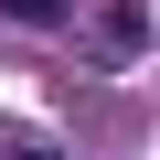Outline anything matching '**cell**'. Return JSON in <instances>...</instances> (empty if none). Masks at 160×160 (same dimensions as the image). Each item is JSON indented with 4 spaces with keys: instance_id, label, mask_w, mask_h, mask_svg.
<instances>
[{
    "instance_id": "6da1fadb",
    "label": "cell",
    "mask_w": 160,
    "mask_h": 160,
    "mask_svg": "<svg viewBox=\"0 0 160 160\" xmlns=\"http://www.w3.org/2000/svg\"><path fill=\"white\" fill-rule=\"evenodd\" d=\"M86 53H96V64H139V53H149V22H139V11H107V22L86 32Z\"/></svg>"
},
{
    "instance_id": "7a4b0ae2",
    "label": "cell",
    "mask_w": 160,
    "mask_h": 160,
    "mask_svg": "<svg viewBox=\"0 0 160 160\" xmlns=\"http://www.w3.org/2000/svg\"><path fill=\"white\" fill-rule=\"evenodd\" d=\"M0 22H32V32H53V22H64V0H0Z\"/></svg>"
},
{
    "instance_id": "3957f363",
    "label": "cell",
    "mask_w": 160,
    "mask_h": 160,
    "mask_svg": "<svg viewBox=\"0 0 160 160\" xmlns=\"http://www.w3.org/2000/svg\"><path fill=\"white\" fill-rule=\"evenodd\" d=\"M11 160H53V149H11Z\"/></svg>"
}]
</instances>
